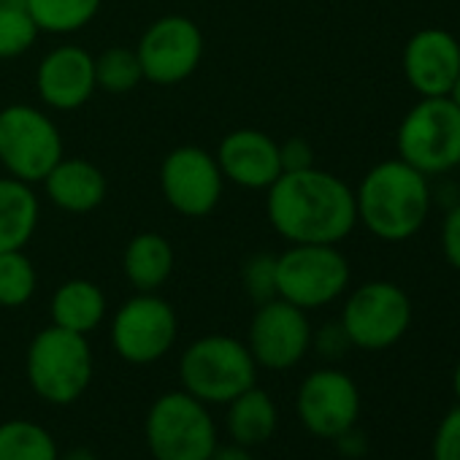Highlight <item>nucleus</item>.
Segmentation results:
<instances>
[{"instance_id": "obj_4", "label": "nucleus", "mask_w": 460, "mask_h": 460, "mask_svg": "<svg viewBox=\"0 0 460 460\" xmlns=\"http://www.w3.org/2000/svg\"><path fill=\"white\" fill-rule=\"evenodd\" d=\"M28 382L39 398L68 406L84 395L93 382V349L87 336L49 325L36 333L25 358Z\"/></svg>"}, {"instance_id": "obj_20", "label": "nucleus", "mask_w": 460, "mask_h": 460, "mask_svg": "<svg viewBox=\"0 0 460 460\" xmlns=\"http://www.w3.org/2000/svg\"><path fill=\"white\" fill-rule=\"evenodd\" d=\"M39 225V198L28 181L0 179V252L25 250Z\"/></svg>"}, {"instance_id": "obj_12", "label": "nucleus", "mask_w": 460, "mask_h": 460, "mask_svg": "<svg viewBox=\"0 0 460 460\" xmlns=\"http://www.w3.org/2000/svg\"><path fill=\"white\" fill-rule=\"evenodd\" d=\"M312 323L304 309L285 298H271L258 306L250 325V352L258 368L288 371L312 349Z\"/></svg>"}, {"instance_id": "obj_6", "label": "nucleus", "mask_w": 460, "mask_h": 460, "mask_svg": "<svg viewBox=\"0 0 460 460\" xmlns=\"http://www.w3.org/2000/svg\"><path fill=\"white\" fill-rule=\"evenodd\" d=\"M395 149L420 173L441 176L460 165V109L444 98H420L398 125Z\"/></svg>"}, {"instance_id": "obj_26", "label": "nucleus", "mask_w": 460, "mask_h": 460, "mask_svg": "<svg viewBox=\"0 0 460 460\" xmlns=\"http://www.w3.org/2000/svg\"><path fill=\"white\" fill-rule=\"evenodd\" d=\"M141 79H144V71H141L136 49L111 47L95 58V84L111 95L130 93Z\"/></svg>"}, {"instance_id": "obj_33", "label": "nucleus", "mask_w": 460, "mask_h": 460, "mask_svg": "<svg viewBox=\"0 0 460 460\" xmlns=\"http://www.w3.org/2000/svg\"><path fill=\"white\" fill-rule=\"evenodd\" d=\"M336 444H339V452L341 455H349V457H360L363 452H366V436L363 433H358V428H349V430H344L339 438H333Z\"/></svg>"}, {"instance_id": "obj_28", "label": "nucleus", "mask_w": 460, "mask_h": 460, "mask_svg": "<svg viewBox=\"0 0 460 460\" xmlns=\"http://www.w3.org/2000/svg\"><path fill=\"white\" fill-rule=\"evenodd\" d=\"M244 285L258 306L277 298V255H255L244 266Z\"/></svg>"}, {"instance_id": "obj_5", "label": "nucleus", "mask_w": 460, "mask_h": 460, "mask_svg": "<svg viewBox=\"0 0 460 460\" xmlns=\"http://www.w3.org/2000/svg\"><path fill=\"white\" fill-rule=\"evenodd\" d=\"M144 436L155 460H208L219 444L208 403L187 390L163 393L149 406Z\"/></svg>"}, {"instance_id": "obj_3", "label": "nucleus", "mask_w": 460, "mask_h": 460, "mask_svg": "<svg viewBox=\"0 0 460 460\" xmlns=\"http://www.w3.org/2000/svg\"><path fill=\"white\" fill-rule=\"evenodd\" d=\"M181 390L203 403H230L258 382V363L247 344L234 336H203L179 360Z\"/></svg>"}, {"instance_id": "obj_11", "label": "nucleus", "mask_w": 460, "mask_h": 460, "mask_svg": "<svg viewBox=\"0 0 460 460\" xmlns=\"http://www.w3.org/2000/svg\"><path fill=\"white\" fill-rule=\"evenodd\" d=\"M141 71L146 82L155 84H179L195 74L203 58V36L200 28L181 14H168L155 20L138 47H136Z\"/></svg>"}, {"instance_id": "obj_16", "label": "nucleus", "mask_w": 460, "mask_h": 460, "mask_svg": "<svg viewBox=\"0 0 460 460\" xmlns=\"http://www.w3.org/2000/svg\"><path fill=\"white\" fill-rule=\"evenodd\" d=\"M214 157L225 179L247 190H269L282 176L279 144L255 128L227 133Z\"/></svg>"}, {"instance_id": "obj_34", "label": "nucleus", "mask_w": 460, "mask_h": 460, "mask_svg": "<svg viewBox=\"0 0 460 460\" xmlns=\"http://www.w3.org/2000/svg\"><path fill=\"white\" fill-rule=\"evenodd\" d=\"M208 460H255V455L250 452V447H242L234 441V444H217Z\"/></svg>"}, {"instance_id": "obj_8", "label": "nucleus", "mask_w": 460, "mask_h": 460, "mask_svg": "<svg viewBox=\"0 0 460 460\" xmlns=\"http://www.w3.org/2000/svg\"><path fill=\"white\" fill-rule=\"evenodd\" d=\"M339 323L352 347L379 352L406 336L411 325V301L401 285L374 279L349 293Z\"/></svg>"}, {"instance_id": "obj_23", "label": "nucleus", "mask_w": 460, "mask_h": 460, "mask_svg": "<svg viewBox=\"0 0 460 460\" xmlns=\"http://www.w3.org/2000/svg\"><path fill=\"white\" fill-rule=\"evenodd\" d=\"M0 460H60L55 436L33 420L0 422Z\"/></svg>"}, {"instance_id": "obj_13", "label": "nucleus", "mask_w": 460, "mask_h": 460, "mask_svg": "<svg viewBox=\"0 0 460 460\" xmlns=\"http://www.w3.org/2000/svg\"><path fill=\"white\" fill-rule=\"evenodd\" d=\"M296 411L312 436L339 438L344 430L358 425L360 390L349 374L339 368H317L301 382Z\"/></svg>"}, {"instance_id": "obj_30", "label": "nucleus", "mask_w": 460, "mask_h": 460, "mask_svg": "<svg viewBox=\"0 0 460 460\" xmlns=\"http://www.w3.org/2000/svg\"><path fill=\"white\" fill-rule=\"evenodd\" d=\"M441 252L447 263L460 271V200L449 206L444 222H441Z\"/></svg>"}, {"instance_id": "obj_31", "label": "nucleus", "mask_w": 460, "mask_h": 460, "mask_svg": "<svg viewBox=\"0 0 460 460\" xmlns=\"http://www.w3.org/2000/svg\"><path fill=\"white\" fill-rule=\"evenodd\" d=\"M279 157H282V173L304 171L314 165V152L306 138H288L285 144H279Z\"/></svg>"}, {"instance_id": "obj_32", "label": "nucleus", "mask_w": 460, "mask_h": 460, "mask_svg": "<svg viewBox=\"0 0 460 460\" xmlns=\"http://www.w3.org/2000/svg\"><path fill=\"white\" fill-rule=\"evenodd\" d=\"M312 344H317L320 355H325V358H341L352 347L344 328H341V323L325 325L317 336H312Z\"/></svg>"}, {"instance_id": "obj_22", "label": "nucleus", "mask_w": 460, "mask_h": 460, "mask_svg": "<svg viewBox=\"0 0 460 460\" xmlns=\"http://www.w3.org/2000/svg\"><path fill=\"white\" fill-rule=\"evenodd\" d=\"M279 411L274 398L258 385L227 403V433L242 447H258L277 430Z\"/></svg>"}, {"instance_id": "obj_18", "label": "nucleus", "mask_w": 460, "mask_h": 460, "mask_svg": "<svg viewBox=\"0 0 460 460\" xmlns=\"http://www.w3.org/2000/svg\"><path fill=\"white\" fill-rule=\"evenodd\" d=\"M49 200L71 214H87L98 208L106 198L103 171L82 157H60L58 165L44 176Z\"/></svg>"}, {"instance_id": "obj_14", "label": "nucleus", "mask_w": 460, "mask_h": 460, "mask_svg": "<svg viewBox=\"0 0 460 460\" xmlns=\"http://www.w3.org/2000/svg\"><path fill=\"white\" fill-rule=\"evenodd\" d=\"M222 171L214 155L200 146H176L160 168V187L171 208L184 217H206L222 198Z\"/></svg>"}, {"instance_id": "obj_36", "label": "nucleus", "mask_w": 460, "mask_h": 460, "mask_svg": "<svg viewBox=\"0 0 460 460\" xmlns=\"http://www.w3.org/2000/svg\"><path fill=\"white\" fill-rule=\"evenodd\" d=\"M457 109H460V71H457V76H455V82H452V87H449V95H447Z\"/></svg>"}, {"instance_id": "obj_2", "label": "nucleus", "mask_w": 460, "mask_h": 460, "mask_svg": "<svg viewBox=\"0 0 460 460\" xmlns=\"http://www.w3.org/2000/svg\"><path fill=\"white\" fill-rule=\"evenodd\" d=\"M433 206V190L425 173L401 157L376 163L355 190L358 222L379 242H406L420 234Z\"/></svg>"}, {"instance_id": "obj_37", "label": "nucleus", "mask_w": 460, "mask_h": 460, "mask_svg": "<svg viewBox=\"0 0 460 460\" xmlns=\"http://www.w3.org/2000/svg\"><path fill=\"white\" fill-rule=\"evenodd\" d=\"M452 390H455V398L460 403V363L455 366V374H452Z\"/></svg>"}, {"instance_id": "obj_17", "label": "nucleus", "mask_w": 460, "mask_h": 460, "mask_svg": "<svg viewBox=\"0 0 460 460\" xmlns=\"http://www.w3.org/2000/svg\"><path fill=\"white\" fill-rule=\"evenodd\" d=\"M39 98L58 111H74L84 106L95 84V58L82 47H58L52 49L36 71Z\"/></svg>"}, {"instance_id": "obj_9", "label": "nucleus", "mask_w": 460, "mask_h": 460, "mask_svg": "<svg viewBox=\"0 0 460 460\" xmlns=\"http://www.w3.org/2000/svg\"><path fill=\"white\" fill-rule=\"evenodd\" d=\"M63 157L58 125L36 106L14 103L0 111V165L20 181H44Z\"/></svg>"}, {"instance_id": "obj_27", "label": "nucleus", "mask_w": 460, "mask_h": 460, "mask_svg": "<svg viewBox=\"0 0 460 460\" xmlns=\"http://www.w3.org/2000/svg\"><path fill=\"white\" fill-rule=\"evenodd\" d=\"M39 33L41 31L25 4H0V60L25 55Z\"/></svg>"}, {"instance_id": "obj_15", "label": "nucleus", "mask_w": 460, "mask_h": 460, "mask_svg": "<svg viewBox=\"0 0 460 460\" xmlns=\"http://www.w3.org/2000/svg\"><path fill=\"white\" fill-rule=\"evenodd\" d=\"M460 71V41L441 28L417 31L403 47V76L420 98H444Z\"/></svg>"}, {"instance_id": "obj_10", "label": "nucleus", "mask_w": 460, "mask_h": 460, "mask_svg": "<svg viewBox=\"0 0 460 460\" xmlns=\"http://www.w3.org/2000/svg\"><path fill=\"white\" fill-rule=\"evenodd\" d=\"M179 320L168 301L155 293L128 298L111 323V344L125 363L149 366L165 358L176 341Z\"/></svg>"}, {"instance_id": "obj_35", "label": "nucleus", "mask_w": 460, "mask_h": 460, "mask_svg": "<svg viewBox=\"0 0 460 460\" xmlns=\"http://www.w3.org/2000/svg\"><path fill=\"white\" fill-rule=\"evenodd\" d=\"M60 460H98V455L90 447H76V449L60 455Z\"/></svg>"}, {"instance_id": "obj_29", "label": "nucleus", "mask_w": 460, "mask_h": 460, "mask_svg": "<svg viewBox=\"0 0 460 460\" xmlns=\"http://www.w3.org/2000/svg\"><path fill=\"white\" fill-rule=\"evenodd\" d=\"M430 455L433 460H460V403L441 417L433 433Z\"/></svg>"}, {"instance_id": "obj_19", "label": "nucleus", "mask_w": 460, "mask_h": 460, "mask_svg": "<svg viewBox=\"0 0 460 460\" xmlns=\"http://www.w3.org/2000/svg\"><path fill=\"white\" fill-rule=\"evenodd\" d=\"M173 266H176V258H173L171 242L160 234H152V230L133 236L122 255L125 279L138 293H157L171 279Z\"/></svg>"}, {"instance_id": "obj_25", "label": "nucleus", "mask_w": 460, "mask_h": 460, "mask_svg": "<svg viewBox=\"0 0 460 460\" xmlns=\"http://www.w3.org/2000/svg\"><path fill=\"white\" fill-rule=\"evenodd\" d=\"M39 277L31 258L22 250L0 252V306H25L36 293Z\"/></svg>"}, {"instance_id": "obj_21", "label": "nucleus", "mask_w": 460, "mask_h": 460, "mask_svg": "<svg viewBox=\"0 0 460 460\" xmlns=\"http://www.w3.org/2000/svg\"><path fill=\"white\" fill-rule=\"evenodd\" d=\"M106 317V296L90 279H68L52 296V325L74 331V333H93Z\"/></svg>"}, {"instance_id": "obj_24", "label": "nucleus", "mask_w": 460, "mask_h": 460, "mask_svg": "<svg viewBox=\"0 0 460 460\" xmlns=\"http://www.w3.org/2000/svg\"><path fill=\"white\" fill-rule=\"evenodd\" d=\"M25 6L41 33L68 36L95 20L101 0H25Z\"/></svg>"}, {"instance_id": "obj_7", "label": "nucleus", "mask_w": 460, "mask_h": 460, "mask_svg": "<svg viewBox=\"0 0 460 460\" xmlns=\"http://www.w3.org/2000/svg\"><path fill=\"white\" fill-rule=\"evenodd\" d=\"M349 288V263L336 244H290L277 255V298L309 312L341 298Z\"/></svg>"}, {"instance_id": "obj_1", "label": "nucleus", "mask_w": 460, "mask_h": 460, "mask_svg": "<svg viewBox=\"0 0 460 460\" xmlns=\"http://www.w3.org/2000/svg\"><path fill=\"white\" fill-rule=\"evenodd\" d=\"M274 230L290 244H339L355 225V190L323 168L285 171L266 198Z\"/></svg>"}]
</instances>
